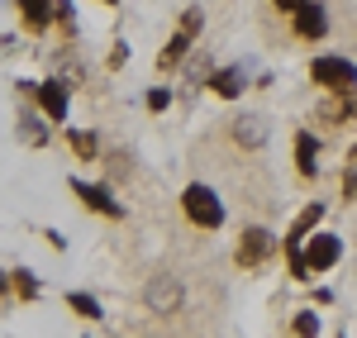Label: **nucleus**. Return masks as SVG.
<instances>
[{"label": "nucleus", "instance_id": "nucleus-16", "mask_svg": "<svg viewBox=\"0 0 357 338\" xmlns=\"http://www.w3.org/2000/svg\"><path fill=\"white\" fill-rule=\"evenodd\" d=\"M0 291H5V277H0Z\"/></svg>", "mask_w": 357, "mask_h": 338}, {"label": "nucleus", "instance_id": "nucleus-13", "mask_svg": "<svg viewBox=\"0 0 357 338\" xmlns=\"http://www.w3.org/2000/svg\"><path fill=\"white\" fill-rule=\"evenodd\" d=\"M215 86H220V95H238V72H224Z\"/></svg>", "mask_w": 357, "mask_h": 338}, {"label": "nucleus", "instance_id": "nucleus-8", "mask_svg": "<svg viewBox=\"0 0 357 338\" xmlns=\"http://www.w3.org/2000/svg\"><path fill=\"white\" fill-rule=\"evenodd\" d=\"M195 24H200V15H191L186 24H181V33L167 43V53H162V67H172V62H181V53H186V43H191V33H195Z\"/></svg>", "mask_w": 357, "mask_h": 338}, {"label": "nucleus", "instance_id": "nucleus-2", "mask_svg": "<svg viewBox=\"0 0 357 338\" xmlns=\"http://www.w3.org/2000/svg\"><path fill=\"white\" fill-rule=\"evenodd\" d=\"M181 205H186V215H191V224H200V229H220L224 210H220V200H215V191H210V186H191Z\"/></svg>", "mask_w": 357, "mask_h": 338}, {"label": "nucleus", "instance_id": "nucleus-9", "mask_svg": "<svg viewBox=\"0 0 357 338\" xmlns=\"http://www.w3.org/2000/svg\"><path fill=\"white\" fill-rule=\"evenodd\" d=\"M38 105H43V110L53 114V119H62V114H67V91H62L57 82L38 86Z\"/></svg>", "mask_w": 357, "mask_h": 338}, {"label": "nucleus", "instance_id": "nucleus-10", "mask_svg": "<svg viewBox=\"0 0 357 338\" xmlns=\"http://www.w3.org/2000/svg\"><path fill=\"white\" fill-rule=\"evenodd\" d=\"M319 224V205H310V210H305L301 220H296V229H291V238H286V248H296V243H301L305 233H310V229Z\"/></svg>", "mask_w": 357, "mask_h": 338}, {"label": "nucleus", "instance_id": "nucleus-11", "mask_svg": "<svg viewBox=\"0 0 357 338\" xmlns=\"http://www.w3.org/2000/svg\"><path fill=\"white\" fill-rule=\"evenodd\" d=\"M296 158H301V171H305V176H314V139H310V134H301V139H296Z\"/></svg>", "mask_w": 357, "mask_h": 338}, {"label": "nucleus", "instance_id": "nucleus-5", "mask_svg": "<svg viewBox=\"0 0 357 338\" xmlns=\"http://www.w3.org/2000/svg\"><path fill=\"white\" fill-rule=\"evenodd\" d=\"M324 29H329V15L305 0L301 10H296V33H301V38H324Z\"/></svg>", "mask_w": 357, "mask_h": 338}, {"label": "nucleus", "instance_id": "nucleus-7", "mask_svg": "<svg viewBox=\"0 0 357 338\" xmlns=\"http://www.w3.org/2000/svg\"><path fill=\"white\" fill-rule=\"evenodd\" d=\"M176 300H181V295H176V282H167V277H158V282L148 286V305H153L158 314L176 310Z\"/></svg>", "mask_w": 357, "mask_h": 338}, {"label": "nucleus", "instance_id": "nucleus-15", "mask_svg": "<svg viewBox=\"0 0 357 338\" xmlns=\"http://www.w3.org/2000/svg\"><path fill=\"white\" fill-rule=\"evenodd\" d=\"M272 5H276V10H286V15H296V10H301L305 0H272Z\"/></svg>", "mask_w": 357, "mask_h": 338}, {"label": "nucleus", "instance_id": "nucleus-6", "mask_svg": "<svg viewBox=\"0 0 357 338\" xmlns=\"http://www.w3.org/2000/svg\"><path fill=\"white\" fill-rule=\"evenodd\" d=\"M72 191H77V196H82L86 205H91V210H100V215H110V220H119V215H124V210H119V205H114V200L105 196L100 186H86V181H77Z\"/></svg>", "mask_w": 357, "mask_h": 338}, {"label": "nucleus", "instance_id": "nucleus-12", "mask_svg": "<svg viewBox=\"0 0 357 338\" xmlns=\"http://www.w3.org/2000/svg\"><path fill=\"white\" fill-rule=\"evenodd\" d=\"M72 310L82 314V319H96V314H100V305H96L91 295H72Z\"/></svg>", "mask_w": 357, "mask_h": 338}, {"label": "nucleus", "instance_id": "nucleus-3", "mask_svg": "<svg viewBox=\"0 0 357 338\" xmlns=\"http://www.w3.org/2000/svg\"><path fill=\"white\" fill-rule=\"evenodd\" d=\"M272 248H276V238L267 233V229H248L243 243H238V262H243V267H257V262L272 257Z\"/></svg>", "mask_w": 357, "mask_h": 338}, {"label": "nucleus", "instance_id": "nucleus-14", "mask_svg": "<svg viewBox=\"0 0 357 338\" xmlns=\"http://www.w3.org/2000/svg\"><path fill=\"white\" fill-rule=\"evenodd\" d=\"M72 143H77V153H82V158H96V139H86V134H72Z\"/></svg>", "mask_w": 357, "mask_h": 338}, {"label": "nucleus", "instance_id": "nucleus-1", "mask_svg": "<svg viewBox=\"0 0 357 338\" xmlns=\"http://www.w3.org/2000/svg\"><path fill=\"white\" fill-rule=\"evenodd\" d=\"M310 77L324 86V91H333V95H348V91L357 86V67L348 62V57H314Z\"/></svg>", "mask_w": 357, "mask_h": 338}, {"label": "nucleus", "instance_id": "nucleus-4", "mask_svg": "<svg viewBox=\"0 0 357 338\" xmlns=\"http://www.w3.org/2000/svg\"><path fill=\"white\" fill-rule=\"evenodd\" d=\"M333 262H338V238L314 233L310 248H305V267H310V272H324V267H333Z\"/></svg>", "mask_w": 357, "mask_h": 338}]
</instances>
